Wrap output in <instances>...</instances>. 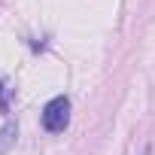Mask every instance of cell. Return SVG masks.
I'll use <instances>...</instances> for the list:
<instances>
[{
  "instance_id": "1",
  "label": "cell",
  "mask_w": 155,
  "mask_h": 155,
  "mask_svg": "<svg viewBox=\"0 0 155 155\" xmlns=\"http://www.w3.org/2000/svg\"><path fill=\"white\" fill-rule=\"evenodd\" d=\"M67 125H70V101L64 94H58L43 107V128L49 134H61Z\"/></svg>"
},
{
  "instance_id": "2",
  "label": "cell",
  "mask_w": 155,
  "mask_h": 155,
  "mask_svg": "<svg viewBox=\"0 0 155 155\" xmlns=\"http://www.w3.org/2000/svg\"><path fill=\"white\" fill-rule=\"evenodd\" d=\"M15 137H18V125L15 122H6L3 128H0V155H6L15 146Z\"/></svg>"
},
{
  "instance_id": "3",
  "label": "cell",
  "mask_w": 155,
  "mask_h": 155,
  "mask_svg": "<svg viewBox=\"0 0 155 155\" xmlns=\"http://www.w3.org/2000/svg\"><path fill=\"white\" fill-rule=\"evenodd\" d=\"M143 155H149V146H146V149H143Z\"/></svg>"
}]
</instances>
